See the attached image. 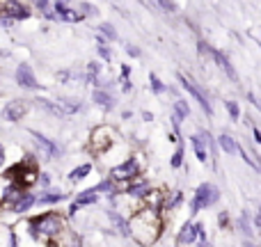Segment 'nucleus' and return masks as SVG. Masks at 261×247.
I'll return each mask as SVG.
<instances>
[{
  "label": "nucleus",
  "mask_w": 261,
  "mask_h": 247,
  "mask_svg": "<svg viewBox=\"0 0 261 247\" xmlns=\"http://www.w3.org/2000/svg\"><path fill=\"white\" fill-rule=\"evenodd\" d=\"M3 14L7 18H12V21H25V18H30V9L23 3H5Z\"/></svg>",
  "instance_id": "9d476101"
},
{
  "label": "nucleus",
  "mask_w": 261,
  "mask_h": 247,
  "mask_svg": "<svg viewBox=\"0 0 261 247\" xmlns=\"http://www.w3.org/2000/svg\"><path fill=\"white\" fill-rule=\"evenodd\" d=\"M128 231L138 243L149 245L158 238V234H161V217H158L156 211H149L147 208V211L138 213V215L133 217V222L128 225Z\"/></svg>",
  "instance_id": "f257e3e1"
},
{
  "label": "nucleus",
  "mask_w": 261,
  "mask_h": 247,
  "mask_svg": "<svg viewBox=\"0 0 261 247\" xmlns=\"http://www.w3.org/2000/svg\"><path fill=\"white\" fill-rule=\"evenodd\" d=\"M239 227H241V231L245 234V238H252V236H254V229L250 227V215H248V213H243V215H241Z\"/></svg>",
  "instance_id": "bb28decb"
},
{
  "label": "nucleus",
  "mask_w": 261,
  "mask_h": 247,
  "mask_svg": "<svg viewBox=\"0 0 261 247\" xmlns=\"http://www.w3.org/2000/svg\"><path fill=\"white\" fill-rule=\"evenodd\" d=\"M144 204H147V208L149 211H158V208L163 206V195H161V190H149L147 195H144Z\"/></svg>",
  "instance_id": "a211bd4d"
},
{
  "label": "nucleus",
  "mask_w": 261,
  "mask_h": 247,
  "mask_svg": "<svg viewBox=\"0 0 261 247\" xmlns=\"http://www.w3.org/2000/svg\"><path fill=\"white\" fill-rule=\"evenodd\" d=\"M92 144H94L96 151H103V149L113 147L115 144V135L108 126H99V128L92 133Z\"/></svg>",
  "instance_id": "423d86ee"
},
{
  "label": "nucleus",
  "mask_w": 261,
  "mask_h": 247,
  "mask_svg": "<svg viewBox=\"0 0 261 247\" xmlns=\"http://www.w3.org/2000/svg\"><path fill=\"white\" fill-rule=\"evenodd\" d=\"M99 55H101V60H110V58H113V53H110L108 46H99Z\"/></svg>",
  "instance_id": "f704fd0d"
},
{
  "label": "nucleus",
  "mask_w": 261,
  "mask_h": 247,
  "mask_svg": "<svg viewBox=\"0 0 261 247\" xmlns=\"http://www.w3.org/2000/svg\"><path fill=\"white\" fill-rule=\"evenodd\" d=\"M92 172V165L90 162H85V165H81V167H76V170L71 172V174H69V181H73V183H76V181H81V179H85L87 174H90Z\"/></svg>",
  "instance_id": "5701e85b"
},
{
  "label": "nucleus",
  "mask_w": 261,
  "mask_h": 247,
  "mask_svg": "<svg viewBox=\"0 0 261 247\" xmlns=\"http://www.w3.org/2000/svg\"><path fill=\"white\" fill-rule=\"evenodd\" d=\"M126 53L130 55V58H138V55H140V48H138V46H130V44H126Z\"/></svg>",
  "instance_id": "e433bc0d"
},
{
  "label": "nucleus",
  "mask_w": 261,
  "mask_h": 247,
  "mask_svg": "<svg viewBox=\"0 0 261 247\" xmlns=\"http://www.w3.org/2000/svg\"><path fill=\"white\" fill-rule=\"evenodd\" d=\"M25 113H28V105H25V101H21V99H14V101H9V103L5 105V110H3V117L7 119V122H18V119H23V117H25Z\"/></svg>",
  "instance_id": "6e6552de"
},
{
  "label": "nucleus",
  "mask_w": 261,
  "mask_h": 247,
  "mask_svg": "<svg viewBox=\"0 0 261 247\" xmlns=\"http://www.w3.org/2000/svg\"><path fill=\"white\" fill-rule=\"evenodd\" d=\"M252 133H254V140H257V142H261V133H259V130H257V128H254V130H252Z\"/></svg>",
  "instance_id": "c03bdc74"
},
{
  "label": "nucleus",
  "mask_w": 261,
  "mask_h": 247,
  "mask_svg": "<svg viewBox=\"0 0 261 247\" xmlns=\"http://www.w3.org/2000/svg\"><path fill=\"white\" fill-rule=\"evenodd\" d=\"M62 231V217L58 213H46V215H37L30 220V234L35 238L46 236V238H55Z\"/></svg>",
  "instance_id": "f03ea898"
},
{
  "label": "nucleus",
  "mask_w": 261,
  "mask_h": 247,
  "mask_svg": "<svg viewBox=\"0 0 261 247\" xmlns=\"http://www.w3.org/2000/svg\"><path fill=\"white\" fill-rule=\"evenodd\" d=\"M151 190V183L149 181H138V183H133L128 188V197H133V199H144V195Z\"/></svg>",
  "instance_id": "f3484780"
},
{
  "label": "nucleus",
  "mask_w": 261,
  "mask_h": 247,
  "mask_svg": "<svg viewBox=\"0 0 261 247\" xmlns=\"http://www.w3.org/2000/svg\"><path fill=\"white\" fill-rule=\"evenodd\" d=\"M110 220H113V225L117 227V231L122 236H130V231H128V222L124 220L122 215H119V213H110Z\"/></svg>",
  "instance_id": "4be33fe9"
},
{
  "label": "nucleus",
  "mask_w": 261,
  "mask_h": 247,
  "mask_svg": "<svg viewBox=\"0 0 261 247\" xmlns=\"http://www.w3.org/2000/svg\"><path fill=\"white\" fill-rule=\"evenodd\" d=\"M37 105H39V108H44L46 113L55 115V117H62V113H60L58 103H53V101H46V99H37Z\"/></svg>",
  "instance_id": "a878e982"
},
{
  "label": "nucleus",
  "mask_w": 261,
  "mask_h": 247,
  "mask_svg": "<svg viewBox=\"0 0 261 247\" xmlns=\"http://www.w3.org/2000/svg\"><path fill=\"white\" fill-rule=\"evenodd\" d=\"M32 206H35V195H30V193H21V197L12 204L14 213H25V211H30Z\"/></svg>",
  "instance_id": "4468645a"
},
{
  "label": "nucleus",
  "mask_w": 261,
  "mask_h": 247,
  "mask_svg": "<svg viewBox=\"0 0 261 247\" xmlns=\"http://www.w3.org/2000/svg\"><path fill=\"white\" fill-rule=\"evenodd\" d=\"M218 144H220V149L225 153H229V156H236V153H239V142L227 133H222L220 138H218Z\"/></svg>",
  "instance_id": "2eb2a0df"
},
{
  "label": "nucleus",
  "mask_w": 261,
  "mask_h": 247,
  "mask_svg": "<svg viewBox=\"0 0 261 247\" xmlns=\"http://www.w3.org/2000/svg\"><path fill=\"white\" fill-rule=\"evenodd\" d=\"M37 9H39V12L44 14L46 18H50V21H58V18H55V12H53V3H48V0H39V3H37Z\"/></svg>",
  "instance_id": "393cba45"
},
{
  "label": "nucleus",
  "mask_w": 261,
  "mask_h": 247,
  "mask_svg": "<svg viewBox=\"0 0 261 247\" xmlns=\"http://www.w3.org/2000/svg\"><path fill=\"white\" fill-rule=\"evenodd\" d=\"M190 142H193V149H195V153H197L199 162H206L208 160V151H206V147H204V142L197 138V135H193V138H190Z\"/></svg>",
  "instance_id": "412c9836"
},
{
  "label": "nucleus",
  "mask_w": 261,
  "mask_h": 247,
  "mask_svg": "<svg viewBox=\"0 0 261 247\" xmlns=\"http://www.w3.org/2000/svg\"><path fill=\"white\" fill-rule=\"evenodd\" d=\"M218 217H220V220H218V222H220V227H225L227 222H229V215H227V213H220Z\"/></svg>",
  "instance_id": "ea45409f"
},
{
  "label": "nucleus",
  "mask_w": 261,
  "mask_h": 247,
  "mask_svg": "<svg viewBox=\"0 0 261 247\" xmlns=\"http://www.w3.org/2000/svg\"><path fill=\"white\" fill-rule=\"evenodd\" d=\"M227 113H229V117L234 119V122H239V117H241V110H239V103H234V101H227Z\"/></svg>",
  "instance_id": "c756f323"
},
{
  "label": "nucleus",
  "mask_w": 261,
  "mask_h": 247,
  "mask_svg": "<svg viewBox=\"0 0 261 247\" xmlns=\"http://www.w3.org/2000/svg\"><path fill=\"white\" fill-rule=\"evenodd\" d=\"M64 197H67L64 193H58V190H46V193H41L39 197H35V204H58V202H62Z\"/></svg>",
  "instance_id": "dca6fc26"
},
{
  "label": "nucleus",
  "mask_w": 261,
  "mask_h": 247,
  "mask_svg": "<svg viewBox=\"0 0 261 247\" xmlns=\"http://www.w3.org/2000/svg\"><path fill=\"white\" fill-rule=\"evenodd\" d=\"M163 204H165V208L174 211V208H179L181 204H184V195H181V193H174V195H172V199H167V202H163Z\"/></svg>",
  "instance_id": "c85d7f7f"
},
{
  "label": "nucleus",
  "mask_w": 261,
  "mask_h": 247,
  "mask_svg": "<svg viewBox=\"0 0 261 247\" xmlns=\"http://www.w3.org/2000/svg\"><path fill=\"white\" fill-rule=\"evenodd\" d=\"M53 12H55V18H58V21H64V23H78V21L85 18L69 3H53Z\"/></svg>",
  "instance_id": "39448f33"
},
{
  "label": "nucleus",
  "mask_w": 261,
  "mask_h": 247,
  "mask_svg": "<svg viewBox=\"0 0 261 247\" xmlns=\"http://www.w3.org/2000/svg\"><path fill=\"white\" fill-rule=\"evenodd\" d=\"M87 69H90V71H87V73H90V78H94V76H99V73H101V64L99 62H90V64H87Z\"/></svg>",
  "instance_id": "473e14b6"
},
{
  "label": "nucleus",
  "mask_w": 261,
  "mask_h": 247,
  "mask_svg": "<svg viewBox=\"0 0 261 247\" xmlns=\"http://www.w3.org/2000/svg\"><path fill=\"white\" fill-rule=\"evenodd\" d=\"M99 30L103 32V35L108 37V39H117V30H115V28L110 25V23H101V25H99Z\"/></svg>",
  "instance_id": "7c9ffc66"
},
{
  "label": "nucleus",
  "mask_w": 261,
  "mask_h": 247,
  "mask_svg": "<svg viewBox=\"0 0 261 247\" xmlns=\"http://www.w3.org/2000/svg\"><path fill=\"white\" fill-rule=\"evenodd\" d=\"M12 18H7V16H5V14H0V25H3V28H9V25H12Z\"/></svg>",
  "instance_id": "58836bf2"
},
{
  "label": "nucleus",
  "mask_w": 261,
  "mask_h": 247,
  "mask_svg": "<svg viewBox=\"0 0 261 247\" xmlns=\"http://www.w3.org/2000/svg\"><path fill=\"white\" fill-rule=\"evenodd\" d=\"M99 202V195L96 193H92V190H85V193H81L76 197V202L71 204V208H69V213H71V215H76L78 211H81L83 206H90V204H96Z\"/></svg>",
  "instance_id": "ddd939ff"
},
{
  "label": "nucleus",
  "mask_w": 261,
  "mask_h": 247,
  "mask_svg": "<svg viewBox=\"0 0 261 247\" xmlns=\"http://www.w3.org/2000/svg\"><path fill=\"white\" fill-rule=\"evenodd\" d=\"M122 76H124V78L130 76V67H128V64H122Z\"/></svg>",
  "instance_id": "a19ab883"
},
{
  "label": "nucleus",
  "mask_w": 261,
  "mask_h": 247,
  "mask_svg": "<svg viewBox=\"0 0 261 247\" xmlns=\"http://www.w3.org/2000/svg\"><path fill=\"white\" fill-rule=\"evenodd\" d=\"M188 115H190V105L186 103V101H176V103H174V119H176V122L186 119Z\"/></svg>",
  "instance_id": "b1692460"
},
{
  "label": "nucleus",
  "mask_w": 261,
  "mask_h": 247,
  "mask_svg": "<svg viewBox=\"0 0 261 247\" xmlns=\"http://www.w3.org/2000/svg\"><path fill=\"white\" fill-rule=\"evenodd\" d=\"M208 53H211V58L216 60V64L222 69V71L227 73V76L231 78V80H239V76H236V69H234V64L229 62V58H227L225 53H220V50H216V48H208Z\"/></svg>",
  "instance_id": "f8f14e48"
},
{
  "label": "nucleus",
  "mask_w": 261,
  "mask_h": 247,
  "mask_svg": "<svg viewBox=\"0 0 261 247\" xmlns=\"http://www.w3.org/2000/svg\"><path fill=\"white\" fill-rule=\"evenodd\" d=\"M179 83H181V85H184V90H188V92H190V96H193V99L197 101L199 105H202V110H204V113H206L208 117H211V115H213V108H211V103H208L206 94H204V92H202V87H197L193 80H190V78H186V76H179Z\"/></svg>",
  "instance_id": "20e7f679"
},
{
  "label": "nucleus",
  "mask_w": 261,
  "mask_h": 247,
  "mask_svg": "<svg viewBox=\"0 0 261 247\" xmlns=\"http://www.w3.org/2000/svg\"><path fill=\"white\" fill-rule=\"evenodd\" d=\"M28 133H30V135H32V138H35V142H37V144H39V147H41V149H44V151H46V153H48V156H50V158H60V156H62V149H60V147H58V144H55V142H53V140H48V138H46V135L37 133V130H28Z\"/></svg>",
  "instance_id": "9b49d317"
},
{
  "label": "nucleus",
  "mask_w": 261,
  "mask_h": 247,
  "mask_svg": "<svg viewBox=\"0 0 261 247\" xmlns=\"http://www.w3.org/2000/svg\"><path fill=\"white\" fill-rule=\"evenodd\" d=\"M142 119H144V122H151L153 117H151V113H144V115H142Z\"/></svg>",
  "instance_id": "79ce46f5"
},
{
  "label": "nucleus",
  "mask_w": 261,
  "mask_h": 247,
  "mask_svg": "<svg viewBox=\"0 0 261 247\" xmlns=\"http://www.w3.org/2000/svg\"><path fill=\"white\" fill-rule=\"evenodd\" d=\"M130 90H133V85H130V83L126 80V83H124V92H130Z\"/></svg>",
  "instance_id": "37998d69"
},
{
  "label": "nucleus",
  "mask_w": 261,
  "mask_h": 247,
  "mask_svg": "<svg viewBox=\"0 0 261 247\" xmlns=\"http://www.w3.org/2000/svg\"><path fill=\"white\" fill-rule=\"evenodd\" d=\"M149 85H151V92H153V94H163V92L167 90V87L163 85V80L156 76V73H151V76H149Z\"/></svg>",
  "instance_id": "cd10ccee"
},
{
  "label": "nucleus",
  "mask_w": 261,
  "mask_h": 247,
  "mask_svg": "<svg viewBox=\"0 0 261 247\" xmlns=\"http://www.w3.org/2000/svg\"><path fill=\"white\" fill-rule=\"evenodd\" d=\"M16 83L18 87H23V90H39V83H37L35 73H32V69L28 67V64H18L16 69Z\"/></svg>",
  "instance_id": "0eeeda50"
},
{
  "label": "nucleus",
  "mask_w": 261,
  "mask_h": 247,
  "mask_svg": "<svg viewBox=\"0 0 261 247\" xmlns=\"http://www.w3.org/2000/svg\"><path fill=\"white\" fill-rule=\"evenodd\" d=\"M156 7H161V9H165V12H174L176 9V5L174 3H158Z\"/></svg>",
  "instance_id": "c9c22d12"
},
{
  "label": "nucleus",
  "mask_w": 261,
  "mask_h": 247,
  "mask_svg": "<svg viewBox=\"0 0 261 247\" xmlns=\"http://www.w3.org/2000/svg\"><path fill=\"white\" fill-rule=\"evenodd\" d=\"M179 245H193L195 243V225H190V222H186L184 227H181L179 231Z\"/></svg>",
  "instance_id": "aec40b11"
},
{
  "label": "nucleus",
  "mask_w": 261,
  "mask_h": 247,
  "mask_svg": "<svg viewBox=\"0 0 261 247\" xmlns=\"http://www.w3.org/2000/svg\"><path fill=\"white\" fill-rule=\"evenodd\" d=\"M92 99H94V103H99L101 108H106V110H113V105H115V99L106 90H94Z\"/></svg>",
  "instance_id": "6ab92c4d"
},
{
  "label": "nucleus",
  "mask_w": 261,
  "mask_h": 247,
  "mask_svg": "<svg viewBox=\"0 0 261 247\" xmlns=\"http://www.w3.org/2000/svg\"><path fill=\"white\" fill-rule=\"evenodd\" d=\"M135 174H138V162H135L133 158L126 162H122V165L113 167V172H110V176H113L115 181H130Z\"/></svg>",
  "instance_id": "1a4fd4ad"
},
{
  "label": "nucleus",
  "mask_w": 261,
  "mask_h": 247,
  "mask_svg": "<svg viewBox=\"0 0 261 247\" xmlns=\"http://www.w3.org/2000/svg\"><path fill=\"white\" fill-rule=\"evenodd\" d=\"M37 181H39V183L44 185V188H48V185H50V176H48V174H41V176H37Z\"/></svg>",
  "instance_id": "4c0bfd02"
},
{
  "label": "nucleus",
  "mask_w": 261,
  "mask_h": 247,
  "mask_svg": "<svg viewBox=\"0 0 261 247\" xmlns=\"http://www.w3.org/2000/svg\"><path fill=\"white\" fill-rule=\"evenodd\" d=\"M174 170H179L181 165H184V149H176L174 151V156H172V162H170Z\"/></svg>",
  "instance_id": "2f4dec72"
},
{
  "label": "nucleus",
  "mask_w": 261,
  "mask_h": 247,
  "mask_svg": "<svg viewBox=\"0 0 261 247\" xmlns=\"http://www.w3.org/2000/svg\"><path fill=\"white\" fill-rule=\"evenodd\" d=\"M218 199H220V190L213 183H202L195 190V197L190 199V211H193V215H197L202 208H208V206H213V204H218Z\"/></svg>",
  "instance_id": "7ed1b4c3"
},
{
  "label": "nucleus",
  "mask_w": 261,
  "mask_h": 247,
  "mask_svg": "<svg viewBox=\"0 0 261 247\" xmlns=\"http://www.w3.org/2000/svg\"><path fill=\"white\" fill-rule=\"evenodd\" d=\"M5 165H7V151H5V147L0 144V172L5 170Z\"/></svg>",
  "instance_id": "72a5a7b5"
}]
</instances>
